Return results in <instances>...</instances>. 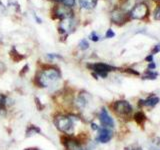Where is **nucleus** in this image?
Instances as JSON below:
<instances>
[{"label": "nucleus", "instance_id": "obj_1", "mask_svg": "<svg viewBox=\"0 0 160 150\" xmlns=\"http://www.w3.org/2000/svg\"><path fill=\"white\" fill-rule=\"evenodd\" d=\"M61 77V74L57 69H47L44 70L38 76V83L42 87L51 86L52 84H55Z\"/></svg>", "mask_w": 160, "mask_h": 150}, {"label": "nucleus", "instance_id": "obj_2", "mask_svg": "<svg viewBox=\"0 0 160 150\" xmlns=\"http://www.w3.org/2000/svg\"><path fill=\"white\" fill-rule=\"evenodd\" d=\"M55 124L59 130L66 134H71L73 132V122L70 117L58 116L55 118Z\"/></svg>", "mask_w": 160, "mask_h": 150}, {"label": "nucleus", "instance_id": "obj_3", "mask_svg": "<svg viewBox=\"0 0 160 150\" xmlns=\"http://www.w3.org/2000/svg\"><path fill=\"white\" fill-rule=\"evenodd\" d=\"M87 67L92 69L94 72H96L99 76L103 78L107 77V73L110 71L116 69V67H113L111 65H108L106 63H94V64H88Z\"/></svg>", "mask_w": 160, "mask_h": 150}, {"label": "nucleus", "instance_id": "obj_4", "mask_svg": "<svg viewBox=\"0 0 160 150\" xmlns=\"http://www.w3.org/2000/svg\"><path fill=\"white\" fill-rule=\"evenodd\" d=\"M114 111L118 114L119 116H128V115L132 112V106L130 105L129 102L125 101V100H120L116 101L113 104Z\"/></svg>", "mask_w": 160, "mask_h": 150}, {"label": "nucleus", "instance_id": "obj_5", "mask_svg": "<svg viewBox=\"0 0 160 150\" xmlns=\"http://www.w3.org/2000/svg\"><path fill=\"white\" fill-rule=\"evenodd\" d=\"M149 14V8L145 3H139L135 5L130 12V16L133 19H143Z\"/></svg>", "mask_w": 160, "mask_h": 150}, {"label": "nucleus", "instance_id": "obj_6", "mask_svg": "<svg viewBox=\"0 0 160 150\" xmlns=\"http://www.w3.org/2000/svg\"><path fill=\"white\" fill-rule=\"evenodd\" d=\"M99 120H100V122H101V124L103 125V127H105V128L106 127H110V128L114 127L113 119L109 116V114L107 113V111L104 108L101 110V112H100Z\"/></svg>", "mask_w": 160, "mask_h": 150}, {"label": "nucleus", "instance_id": "obj_7", "mask_svg": "<svg viewBox=\"0 0 160 150\" xmlns=\"http://www.w3.org/2000/svg\"><path fill=\"white\" fill-rule=\"evenodd\" d=\"M99 133L97 136V141L101 142V143H107L110 141V139L112 138V132L110 131L107 128H99Z\"/></svg>", "mask_w": 160, "mask_h": 150}, {"label": "nucleus", "instance_id": "obj_8", "mask_svg": "<svg viewBox=\"0 0 160 150\" xmlns=\"http://www.w3.org/2000/svg\"><path fill=\"white\" fill-rule=\"evenodd\" d=\"M111 20L116 24L123 23L126 20V15L121 10H114L111 13Z\"/></svg>", "mask_w": 160, "mask_h": 150}, {"label": "nucleus", "instance_id": "obj_9", "mask_svg": "<svg viewBox=\"0 0 160 150\" xmlns=\"http://www.w3.org/2000/svg\"><path fill=\"white\" fill-rule=\"evenodd\" d=\"M140 104L144 105V106H149V107H154L159 102V98L156 96H149L145 100H140Z\"/></svg>", "mask_w": 160, "mask_h": 150}, {"label": "nucleus", "instance_id": "obj_10", "mask_svg": "<svg viewBox=\"0 0 160 150\" xmlns=\"http://www.w3.org/2000/svg\"><path fill=\"white\" fill-rule=\"evenodd\" d=\"M98 0H79L80 6L84 9H93L96 6Z\"/></svg>", "mask_w": 160, "mask_h": 150}, {"label": "nucleus", "instance_id": "obj_11", "mask_svg": "<svg viewBox=\"0 0 160 150\" xmlns=\"http://www.w3.org/2000/svg\"><path fill=\"white\" fill-rule=\"evenodd\" d=\"M134 119H135V121H136L139 125H142L145 122V120H146V117H145L144 113L137 112L136 114L134 115Z\"/></svg>", "mask_w": 160, "mask_h": 150}, {"label": "nucleus", "instance_id": "obj_12", "mask_svg": "<svg viewBox=\"0 0 160 150\" xmlns=\"http://www.w3.org/2000/svg\"><path fill=\"white\" fill-rule=\"evenodd\" d=\"M157 73L154 72L153 70H147L146 72H145L144 76H143V79H149V80H154L156 79L157 77Z\"/></svg>", "mask_w": 160, "mask_h": 150}, {"label": "nucleus", "instance_id": "obj_13", "mask_svg": "<svg viewBox=\"0 0 160 150\" xmlns=\"http://www.w3.org/2000/svg\"><path fill=\"white\" fill-rule=\"evenodd\" d=\"M37 132H40V129L36 126H34V125H30L27 130V136H31V135L36 134Z\"/></svg>", "mask_w": 160, "mask_h": 150}, {"label": "nucleus", "instance_id": "obj_14", "mask_svg": "<svg viewBox=\"0 0 160 150\" xmlns=\"http://www.w3.org/2000/svg\"><path fill=\"white\" fill-rule=\"evenodd\" d=\"M61 3L68 8H71L75 5V0H61Z\"/></svg>", "mask_w": 160, "mask_h": 150}, {"label": "nucleus", "instance_id": "obj_15", "mask_svg": "<svg viewBox=\"0 0 160 150\" xmlns=\"http://www.w3.org/2000/svg\"><path fill=\"white\" fill-rule=\"evenodd\" d=\"M88 47H89V43L85 39H82L79 43V48L81 50H86L88 49Z\"/></svg>", "mask_w": 160, "mask_h": 150}, {"label": "nucleus", "instance_id": "obj_16", "mask_svg": "<svg viewBox=\"0 0 160 150\" xmlns=\"http://www.w3.org/2000/svg\"><path fill=\"white\" fill-rule=\"evenodd\" d=\"M114 36H115V33L113 32V30L112 29H108L106 34H105V37H106V38H112Z\"/></svg>", "mask_w": 160, "mask_h": 150}, {"label": "nucleus", "instance_id": "obj_17", "mask_svg": "<svg viewBox=\"0 0 160 150\" xmlns=\"http://www.w3.org/2000/svg\"><path fill=\"white\" fill-rule=\"evenodd\" d=\"M90 39H91L92 41H94V42H97L99 40V36L95 32H92L91 34H90Z\"/></svg>", "mask_w": 160, "mask_h": 150}, {"label": "nucleus", "instance_id": "obj_18", "mask_svg": "<svg viewBox=\"0 0 160 150\" xmlns=\"http://www.w3.org/2000/svg\"><path fill=\"white\" fill-rule=\"evenodd\" d=\"M5 101H6V97L4 95L0 94V107H3L5 105Z\"/></svg>", "mask_w": 160, "mask_h": 150}, {"label": "nucleus", "instance_id": "obj_19", "mask_svg": "<svg viewBox=\"0 0 160 150\" xmlns=\"http://www.w3.org/2000/svg\"><path fill=\"white\" fill-rule=\"evenodd\" d=\"M154 19L155 20H160V7L156 9V11L154 12Z\"/></svg>", "mask_w": 160, "mask_h": 150}, {"label": "nucleus", "instance_id": "obj_20", "mask_svg": "<svg viewBox=\"0 0 160 150\" xmlns=\"http://www.w3.org/2000/svg\"><path fill=\"white\" fill-rule=\"evenodd\" d=\"M155 67H156V65H155L154 62H150L149 65H148V70H154Z\"/></svg>", "mask_w": 160, "mask_h": 150}, {"label": "nucleus", "instance_id": "obj_21", "mask_svg": "<svg viewBox=\"0 0 160 150\" xmlns=\"http://www.w3.org/2000/svg\"><path fill=\"white\" fill-rule=\"evenodd\" d=\"M126 71L129 72V73H132V74H134V75H139V72H138V71H135V70H133V69H131V68L126 69Z\"/></svg>", "mask_w": 160, "mask_h": 150}, {"label": "nucleus", "instance_id": "obj_22", "mask_svg": "<svg viewBox=\"0 0 160 150\" xmlns=\"http://www.w3.org/2000/svg\"><path fill=\"white\" fill-rule=\"evenodd\" d=\"M159 51H160V44L156 45V46L154 47V49H153V51H152V53H151V54L157 53V52H159Z\"/></svg>", "mask_w": 160, "mask_h": 150}, {"label": "nucleus", "instance_id": "obj_23", "mask_svg": "<svg viewBox=\"0 0 160 150\" xmlns=\"http://www.w3.org/2000/svg\"><path fill=\"white\" fill-rule=\"evenodd\" d=\"M47 57L50 58V59H53V58H61L59 56V55H56V54H47Z\"/></svg>", "mask_w": 160, "mask_h": 150}, {"label": "nucleus", "instance_id": "obj_24", "mask_svg": "<svg viewBox=\"0 0 160 150\" xmlns=\"http://www.w3.org/2000/svg\"><path fill=\"white\" fill-rule=\"evenodd\" d=\"M145 60H146V61H148V62H152L153 61V54L148 55V56L145 58Z\"/></svg>", "mask_w": 160, "mask_h": 150}, {"label": "nucleus", "instance_id": "obj_25", "mask_svg": "<svg viewBox=\"0 0 160 150\" xmlns=\"http://www.w3.org/2000/svg\"><path fill=\"white\" fill-rule=\"evenodd\" d=\"M91 128H92L93 130H98V129H99V127H98L95 123H92V124H91Z\"/></svg>", "mask_w": 160, "mask_h": 150}, {"label": "nucleus", "instance_id": "obj_26", "mask_svg": "<svg viewBox=\"0 0 160 150\" xmlns=\"http://www.w3.org/2000/svg\"><path fill=\"white\" fill-rule=\"evenodd\" d=\"M25 150H39L37 148H29V149H25Z\"/></svg>", "mask_w": 160, "mask_h": 150}, {"label": "nucleus", "instance_id": "obj_27", "mask_svg": "<svg viewBox=\"0 0 160 150\" xmlns=\"http://www.w3.org/2000/svg\"><path fill=\"white\" fill-rule=\"evenodd\" d=\"M152 150H160V149H156V148H153Z\"/></svg>", "mask_w": 160, "mask_h": 150}, {"label": "nucleus", "instance_id": "obj_28", "mask_svg": "<svg viewBox=\"0 0 160 150\" xmlns=\"http://www.w3.org/2000/svg\"><path fill=\"white\" fill-rule=\"evenodd\" d=\"M135 150H141V148H137V149H135Z\"/></svg>", "mask_w": 160, "mask_h": 150}, {"label": "nucleus", "instance_id": "obj_29", "mask_svg": "<svg viewBox=\"0 0 160 150\" xmlns=\"http://www.w3.org/2000/svg\"><path fill=\"white\" fill-rule=\"evenodd\" d=\"M125 150H130L129 148H125Z\"/></svg>", "mask_w": 160, "mask_h": 150}, {"label": "nucleus", "instance_id": "obj_30", "mask_svg": "<svg viewBox=\"0 0 160 150\" xmlns=\"http://www.w3.org/2000/svg\"><path fill=\"white\" fill-rule=\"evenodd\" d=\"M157 1H160V0H157Z\"/></svg>", "mask_w": 160, "mask_h": 150}]
</instances>
